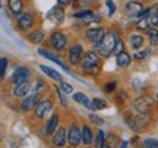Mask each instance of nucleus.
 <instances>
[{
  "label": "nucleus",
  "instance_id": "nucleus-1",
  "mask_svg": "<svg viewBox=\"0 0 158 148\" xmlns=\"http://www.w3.org/2000/svg\"><path fill=\"white\" fill-rule=\"evenodd\" d=\"M81 69L86 75H98L101 70V57L95 51H86L81 59Z\"/></svg>",
  "mask_w": 158,
  "mask_h": 148
},
{
  "label": "nucleus",
  "instance_id": "nucleus-2",
  "mask_svg": "<svg viewBox=\"0 0 158 148\" xmlns=\"http://www.w3.org/2000/svg\"><path fill=\"white\" fill-rule=\"evenodd\" d=\"M116 41H117V35L114 32H106V35L102 37V40L97 44V53L100 54V57L108 59L111 56L114 51Z\"/></svg>",
  "mask_w": 158,
  "mask_h": 148
},
{
  "label": "nucleus",
  "instance_id": "nucleus-3",
  "mask_svg": "<svg viewBox=\"0 0 158 148\" xmlns=\"http://www.w3.org/2000/svg\"><path fill=\"white\" fill-rule=\"evenodd\" d=\"M16 22H18V28L21 31H29L34 27L35 18L31 12H22V13H19L16 16Z\"/></svg>",
  "mask_w": 158,
  "mask_h": 148
},
{
  "label": "nucleus",
  "instance_id": "nucleus-4",
  "mask_svg": "<svg viewBox=\"0 0 158 148\" xmlns=\"http://www.w3.org/2000/svg\"><path fill=\"white\" fill-rule=\"evenodd\" d=\"M149 122H151V114H148L147 112L145 113H139L136 116L133 120H129L127 123L130 125V128L136 132H141L143 131L148 125H149Z\"/></svg>",
  "mask_w": 158,
  "mask_h": 148
},
{
  "label": "nucleus",
  "instance_id": "nucleus-5",
  "mask_svg": "<svg viewBox=\"0 0 158 148\" xmlns=\"http://www.w3.org/2000/svg\"><path fill=\"white\" fill-rule=\"evenodd\" d=\"M50 46L56 51H63L68 46V37L60 31H54L50 35Z\"/></svg>",
  "mask_w": 158,
  "mask_h": 148
},
{
  "label": "nucleus",
  "instance_id": "nucleus-6",
  "mask_svg": "<svg viewBox=\"0 0 158 148\" xmlns=\"http://www.w3.org/2000/svg\"><path fill=\"white\" fill-rule=\"evenodd\" d=\"M68 142L72 147H78L82 142V132L76 123H72L68 129Z\"/></svg>",
  "mask_w": 158,
  "mask_h": 148
},
{
  "label": "nucleus",
  "instance_id": "nucleus-7",
  "mask_svg": "<svg viewBox=\"0 0 158 148\" xmlns=\"http://www.w3.org/2000/svg\"><path fill=\"white\" fill-rule=\"evenodd\" d=\"M51 108H53V101H51V100H43V101H38L34 107L35 117L40 119V120L44 119L45 116L51 112Z\"/></svg>",
  "mask_w": 158,
  "mask_h": 148
},
{
  "label": "nucleus",
  "instance_id": "nucleus-8",
  "mask_svg": "<svg viewBox=\"0 0 158 148\" xmlns=\"http://www.w3.org/2000/svg\"><path fill=\"white\" fill-rule=\"evenodd\" d=\"M154 104V100L152 97H149V95H142L139 97L138 100L133 101V110L138 112V113H145L149 110V107Z\"/></svg>",
  "mask_w": 158,
  "mask_h": 148
},
{
  "label": "nucleus",
  "instance_id": "nucleus-9",
  "mask_svg": "<svg viewBox=\"0 0 158 148\" xmlns=\"http://www.w3.org/2000/svg\"><path fill=\"white\" fill-rule=\"evenodd\" d=\"M29 78H31V70L27 66H18L13 70L10 79L13 84H19V82H23V81H29Z\"/></svg>",
  "mask_w": 158,
  "mask_h": 148
},
{
  "label": "nucleus",
  "instance_id": "nucleus-10",
  "mask_svg": "<svg viewBox=\"0 0 158 148\" xmlns=\"http://www.w3.org/2000/svg\"><path fill=\"white\" fill-rule=\"evenodd\" d=\"M106 35V29L102 28H88L85 31V37H86V40L91 41L94 46H97L100 41L102 40V37Z\"/></svg>",
  "mask_w": 158,
  "mask_h": 148
},
{
  "label": "nucleus",
  "instance_id": "nucleus-11",
  "mask_svg": "<svg viewBox=\"0 0 158 148\" xmlns=\"http://www.w3.org/2000/svg\"><path fill=\"white\" fill-rule=\"evenodd\" d=\"M51 142L54 147H66L68 144V129L66 128H57L56 132L53 133Z\"/></svg>",
  "mask_w": 158,
  "mask_h": 148
},
{
  "label": "nucleus",
  "instance_id": "nucleus-12",
  "mask_svg": "<svg viewBox=\"0 0 158 148\" xmlns=\"http://www.w3.org/2000/svg\"><path fill=\"white\" fill-rule=\"evenodd\" d=\"M82 54H84V47L82 44H73V46L69 49V63L70 65H79L81 63V59H82Z\"/></svg>",
  "mask_w": 158,
  "mask_h": 148
},
{
  "label": "nucleus",
  "instance_id": "nucleus-13",
  "mask_svg": "<svg viewBox=\"0 0 158 148\" xmlns=\"http://www.w3.org/2000/svg\"><path fill=\"white\" fill-rule=\"evenodd\" d=\"M48 19H51L56 25H62L64 22V9H63V6H60V5L54 6L48 12Z\"/></svg>",
  "mask_w": 158,
  "mask_h": 148
},
{
  "label": "nucleus",
  "instance_id": "nucleus-14",
  "mask_svg": "<svg viewBox=\"0 0 158 148\" xmlns=\"http://www.w3.org/2000/svg\"><path fill=\"white\" fill-rule=\"evenodd\" d=\"M142 11H143V6H142V3H139V2H129L127 5L124 6V13L129 18L139 16L142 13Z\"/></svg>",
  "mask_w": 158,
  "mask_h": 148
},
{
  "label": "nucleus",
  "instance_id": "nucleus-15",
  "mask_svg": "<svg viewBox=\"0 0 158 148\" xmlns=\"http://www.w3.org/2000/svg\"><path fill=\"white\" fill-rule=\"evenodd\" d=\"M59 122H60L59 114H53L50 119L47 120V123H45V126H44V129H43V132H44L45 137H51V135L56 132L57 126H59Z\"/></svg>",
  "mask_w": 158,
  "mask_h": 148
},
{
  "label": "nucleus",
  "instance_id": "nucleus-16",
  "mask_svg": "<svg viewBox=\"0 0 158 148\" xmlns=\"http://www.w3.org/2000/svg\"><path fill=\"white\" fill-rule=\"evenodd\" d=\"M37 103H38V94H31L28 97L25 95V98L21 103V110H22L23 113H28L31 110H34Z\"/></svg>",
  "mask_w": 158,
  "mask_h": 148
},
{
  "label": "nucleus",
  "instance_id": "nucleus-17",
  "mask_svg": "<svg viewBox=\"0 0 158 148\" xmlns=\"http://www.w3.org/2000/svg\"><path fill=\"white\" fill-rule=\"evenodd\" d=\"M29 90H31L29 81H23V82L15 84V88H13V97H16V98L25 97V95L29 92Z\"/></svg>",
  "mask_w": 158,
  "mask_h": 148
},
{
  "label": "nucleus",
  "instance_id": "nucleus-18",
  "mask_svg": "<svg viewBox=\"0 0 158 148\" xmlns=\"http://www.w3.org/2000/svg\"><path fill=\"white\" fill-rule=\"evenodd\" d=\"M45 38V34L43 29H32L27 34V40L31 43V44H41Z\"/></svg>",
  "mask_w": 158,
  "mask_h": 148
},
{
  "label": "nucleus",
  "instance_id": "nucleus-19",
  "mask_svg": "<svg viewBox=\"0 0 158 148\" xmlns=\"http://www.w3.org/2000/svg\"><path fill=\"white\" fill-rule=\"evenodd\" d=\"M116 62H117V66L118 68H129L130 63H132V56H130L127 51H120L118 54H116Z\"/></svg>",
  "mask_w": 158,
  "mask_h": 148
},
{
  "label": "nucleus",
  "instance_id": "nucleus-20",
  "mask_svg": "<svg viewBox=\"0 0 158 148\" xmlns=\"http://www.w3.org/2000/svg\"><path fill=\"white\" fill-rule=\"evenodd\" d=\"M73 100L76 103H81V104H84L85 107L91 110V112H94L95 107H94V104H92V100H89V97H86L84 92H75L73 94Z\"/></svg>",
  "mask_w": 158,
  "mask_h": 148
},
{
  "label": "nucleus",
  "instance_id": "nucleus-21",
  "mask_svg": "<svg viewBox=\"0 0 158 148\" xmlns=\"http://www.w3.org/2000/svg\"><path fill=\"white\" fill-rule=\"evenodd\" d=\"M7 7L15 16H18L19 13L23 12L25 3H23V0H7Z\"/></svg>",
  "mask_w": 158,
  "mask_h": 148
},
{
  "label": "nucleus",
  "instance_id": "nucleus-22",
  "mask_svg": "<svg viewBox=\"0 0 158 148\" xmlns=\"http://www.w3.org/2000/svg\"><path fill=\"white\" fill-rule=\"evenodd\" d=\"M38 54H40V56H43V57H45V59H50V60H53V62L56 63V65H59V66H60L62 69H64L66 72H69V68H68V66H66V65H64V63H63L57 56H54L53 53L44 50V49H40V50H38Z\"/></svg>",
  "mask_w": 158,
  "mask_h": 148
},
{
  "label": "nucleus",
  "instance_id": "nucleus-23",
  "mask_svg": "<svg viewBox=\"0 0 158 148\" xmlns=\"http://www.w3.org/2000/svg\"><path fill=\"white\" fill-rule=\"evenodd\" d=\"M100 0H73V7L76 9H92L97 7Z\"/></svg>",
  "mask_w": 158,
  "mask_h": 148
},
{
  "label": "nucleus",
  "instance_id": "nucleus-24",
  "mask_svg": "<svg viewBox=\"0 0 158 148\" xmlns=\"http://www.w3.org/2000/svg\"><path fill=\"white\" fill-rule=\"evenodd\" d=\"M143 41H145V38L142 34H132L129 37V46L132 50H139L143 46Z\"/></svg>",
  "mask_w": 158,
  "mask_h": 148
},
{
  "label": "nucleus",
  "instance_id": "nucleus-25",
  "mask_svg": "<svg viewBox=\"0 0 158 148\" xmlns=\"http://www.w3.org/2000/svg\"><path fill=\"white\" fill-rule=\"evenodd\" d=\"M81 132H82V142H84L85 145L92 144V141H94V133H92L91 126L84 125L82 128H81Z\"/></svg>",
  "mask_w": 158,
  "mask_h": 148
},
{
  "label": "nucleus",
  "instance_id": "nucleus-26",
  "mask_svg": "<svg viewBox=\"0 0 158 148\" xmlns=\"http://www.w3.org/2000/svg\"><path fill=\"white\" fill-rule=\"evenodd\" d=\"M40 69L44 72L47 76H50L51 79H54V81H57V82H62L63 81V78H62V75L59 74L57 70H54V69H51V68H48V66H45V65H40Z\"/></svg>",
  "mask_w": 158,
  "mask_h": 148
},
{
  "label": "nucleus",
  "instance_id": "nucleus-27",
  "mask_svg": "<svg viewBox=\"0 0 158 148\" xmlns=\"http://www.w3.org/2000/svg\"><path fill=\"white\" fill-rule=\"evenodd\" d=\"M102 19L101 15H98V13H94V12H91V13H88L86 16H84L81 21L84 23H97V22H100Z\"/></svg>",
  "mask_w": 158,
  "mask_h": 148
},
{
  "label": "nucleus",
  "instance_id": "nucleus-28",
  "mask_svg": "<svg viewBox=\"0 0 158 148\" xmlns=\"http://www.w3.org/2000/svg\"><path fill=\"white\" fill-rule=\"evenodd\" d=\"M135 28L139 29V31H148V29L151 28V21H149V18H141V19L135 23Z\"/></svg>",
  "mask_w": 158,
  "mask_h": 148
},
{
  "label": "nucleus",
  "instance_id": "nucleus-29",
  "mask_svg": "<svg viewBox=\"0 0 158 148\" xmlns=\"http://www.w3.org/2000/svg\"><path fill=\"white\" fill-rule=\"evenodd\" d=\"M147 32H148V38H149V44L152 47L158 46V29L157 28H149Z\"/></svg>",
  "mask_w": 158,
  "mask_h": 148
},
{
  "label": "nucleus",
  "instance_id": "nucleus-30",
  "mask_svg": "<svg viewBox=\"0 0 158 148\" xmlns=\"http://www.w3.org/2000/svg\"><path fill=\"white\" fill-rule=\"evenodd\" d=\"M95 147L101 148V147H107V142H106V133L102 129L97 132V138H95Z\"/></svg>",
  "mask_w": 158,
  "mask_h": 148
},
{
  "label": "nucleus",
  "instance_id": "nucleus-31",
  "mask_svg": "<svg viewBox=\"0 0 158 148\" xmlns=\"http://www.w3.org/2000/svg\"><path fill=\"white\" fill-rule=\"evenodd\" d=\"M151 54V49H143V50H135L133 59L135 60H143L145 57H148Z\"/></svg>",
  "mask_w": 158,
  "mask_h": 148
},
{
  "label": "nucleus",
  "instance_id": "nucleus-32",
  "mask_svg": "<svg viewBox=\"0 0 158 148\" xmlns=\"http://www.w3.org/2000/svg\"><path fill=\"white\" fill-rule=\"evenodd\" d=\"M7 65H9V60L6 57H0V81L5 78L6 69H7Z\"/></svg>",
  "mask_w": 158,
  "mask_h": 148
},
{
  "label": "nucleus",
  "instance_id": "nucleus-33",
  "mask_svg": "<svg viewBox=\"0 0 158 148\" xmlns=\"http://www.w3.org/2000/svg\"><path fill=\"white\" fill-rule=\"evenodd\" d=\"M92 104H94L95 110H102V108L107 107V101L102 100V98H94V100H92Z\"/></svg>",
  "mask_w": 158,
  "mask_h": 148
},
{
  "label": "nucleus",
  "instance_id": "nucleus-34",
  "mask_svg": "<svg viewBox=\"0 0 158 148\" xmlns=\"http://www.w3.org/2000/svg\"><path fill=\"white\" fill-rule=\"evenodd\" d=\"M143 147H147V148H158V139L148 138V139L143 141Z\"/></svg>",
  "mask_w": 158,
  "mask_h": 148
},
{
  "label": "nucleus",
  "instance_id": "nucleus-35",
  "mask_svg": "<svg viewBox=\"0 0 158 148\" xmlns=\"http://www.w3.org/2000/svg\"><path fill=\"white\" fill-rule=\"evenodd\" d=\"M60 90H62L64 94H72L73 92V88H72V85L70 84H68V82H60Z\"/></svg>",
  "mask_w": 158,
  "mask_h": 148
},
{
  "label": "nucleus",
  "instance_id": "nucleus-36",
  "mask_svg": "<svg viewBox=\"0 0 158 148\" xmlns=\"http://www.w3.org/2000/svg\"><path fill=\"white\" fill-rule=\"evenodd\" d=\"M56 94H57V97H59V100H60V103H62L63 107H68V101H66V98H64V92H63L60 88H56Z\"/></svg>",
  "mask_w": 158,
  "mask_h": 148
},
{
  "label": "nucleus",
  "instance_id": "nucleus-37",
  "mask_svg": "<svg viewBox=\"0 0 158 148\" xmlns=\"http://www.w3.org/2000/svg\"><path fill=\"white\" fill-rule=\"evenodd\" d=\"M124 50V44H123V40H120V38H117V41H116V46H114V51L113 54H118L120 51Z\"/></svg>",
  "mask_w": 158,
  "mask_h": 148
},
{
  "label": "nucleus",
  "instance_id": "nucleus-38",
  "mask_svg": "<svg viewBox=\"0 0 158 148\" xmlns=\"http://www.w3.org/2000/svg\"><path fill=\"white\" fill-rule=\"evenodd\" d=\"M116 81H110V82H107L106 85H104V91L106 92H113L114 90H116Z\"/></svg>",
  "mask_w": 158,
  "mask_h": 148
},
{
  "label": "nucleus",
  "instance_id": "nucleus-39",
  "mask_svg": "<svg viewBox=\"0 0 158 148\" xmlns=\"http://www.w3.org/2000/svg\"><path fill=\"white\" fill-rule=\"evenodd\" d=\"M106 5L108 7V15H114V12H116V5H114L113 0H106Z\"/></svg>",
  "mask_w": 158,
  "mask_h": 148
},
{
  "label": "nucleus",
  "instance_id": "nucleus-40",
  "mask_svg": "<svg viewBox=\"0 0 158 148\" xmlns=\"http://www.w3.org/2000/svg\"><path fill=\"white\" fill-rule=\"evenodd\" d=\"M43 88H45V82L41 79V78H38V79H37V85L34 87V90L35 91H41Z\"/></svg>",
  "mask_w": 158,
  "mask_h": 148
},
{
  "label": "nucleus",
  "instance_id": "nucleus-41",
  "mask_svg": "<svg viewBox=\"0 0 158 148\" xmlns=\"http://www.w3.org/2000/svg\"><path fill=\"white\" fill-rule=\"evenodd\" d=\"M149 21H151V27L158 28V13H157V15H152V16L149 18Z\"/></svg>",
  "mask_w": 158,
  "mask_h": 148
},
{
  "label": "nucleus",
  "instance_id": "nucleus-42",
  "mask_svg": "<svg viewBox=\"0 0 158 148\" xmlns=\"http://www.w3.org/2000/svg\"><path fill=\"white\" fill-rule=\"evenodd\" d=\"M89 119L94 122V123H97V125H102V119H100V117H97V116H94V114H91Z\"/></svg>",
  "mask_w": 158,
  "mask_h": 148
},
{
  "label": "nucleus",
  "instance_id": "nucleus-43",
  "mask_svg": "<svg viewBox=\"0 0 158 148\" xmlns=\"http://www.w3.org/2000/svg\"><path fill=\"white\" fill-rule=\"evenodd\" d=\"M57 3L64 7V6H70V5H72V0H57Z\"/></svg>",
  "mask_w": 158,
  "mask_h": 148
},
{
  "label": "nucleus",
  "instance_id": "nucleus-44",
  "mask_svg": "<svg viewBox=\"0 0 158 148\" xmlns=\"http://www.w3.org/2000/svg\"><path fill=\"white\" fill-rule=\"evenodd\" d=\"M127 145H129V142H127V141H122V142L118 144V147H122V148H123V147H127Z\"/></svg>",
  "mask_w": 158,
  "mask_h": 148
},
{
  "label": "nucleus",
  "instance_id": "nucleus-45",
  "mask_svg": "<svg viewBox=\"0 0 158 148\" xmlns=\"http://www.w3.org/2000/svg\"><path fill=\"white\" fill-rule=\"evenodd\" d=\"M157 98H158V94H157ZM157 107H158V104H157ZM157 110H158V108H157Z\"/></svg>",
  "mask_w": 158,
  "mask_h": 148
},
{
  "label": "nucleus",
  "instance_id": "nucleus-46",
  "mask_svg": "<svg viewBox=\"0 0 158 148\" xmlns=\"http://www.w3.org/2000/svg\"><path fill=\"white\" fill-rule=\"evenodd\" d=\"M0 7H2V3H0Z\"/></svg>",
  "mask_w": 158,
  "mask_h": 148
}]
</instances>
